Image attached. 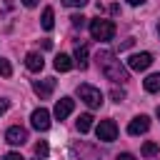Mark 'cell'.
Returning a JSON list of instances; mask_svg holds the SVG:
<instances>
[{
    "label": "cell",
    "mask_w": 160,
    "mask_h": 160,
    "mask_svg": "<svg viewBox=\"0 0 160 160\" xmlns=\"http://www.w3.org/2000/svg\"><path fill=\"white\" fill-rule=\"evenodd\" d=\"M140 152H142L145 158H152V155H158V152H160V145H158V142H145Z\"/></svg>",
    "instance_id": "e0dca14e"
},
{
    "label": "cell",
    "mask_w": 160,
    "mask_h": 160,
    "mask_svg": "<svg viewBox=\"0 0 160 160\" xmlns=\"http://www.w3.org/2000/svg\"><path fill=\"white\" fill-rule=\"evenodd\" d=\"M155 115H158V118H160V105H158V110H155Z\"/></svg>",
    "instance_id": "83f0119b"
},
{
    "label": "cell",
    "mask_w": 160,
    "mask_h": 160,
    "mask_svg": "<svg viewBox=\"0 0 160 160\" xmlns=\"http://www.w3.org/2000/svg\"><path fill=\"white\" fill-rule=\"evenodd\" d=\"M128 2H130V5H142L145 0H128Z\"/></svg>",
    "instance_id": "4316f807"
},
{
    "label": "cell",
    "mask_w": 160,
    "mask_h": 160,
    "mask_svg": "<svg viewBox=\"0 0 160 160\" xmlns=\"http://www.w3.org/2000/svg\"><path fill=\"white\" fill-rule=\"evenodd\" d=\"M78 95L88 108H100L102 105V92L92 85H78Z\"/></svg>",
    "instance_id": "3957f363"
},
{
    "label": "cell",
    "mask_w": 160,
    "mask_h": 160,
    "mask_svg": "<svg viewBox=\"0 0 160 160\" xmlns=\"http://www.w3.org/2000/svg\"><path fill=\"white\" fill-rule=\"evenodd\" d=\"M35 160H45V158H35Z\"/></svg>",
    "instance_id": "f546056e"
},
{
    "label": "cell",
    "mask_w": 160,
    "mask_h": 160,
    "mask_svg": "<svg viewBox=\"0 0 160 160\" xmlns=\"http://www.w3.org/2000/svg\"><path fill=\"white\" fill-rule=\"evenodd\" d=\"M32 90H35L40 98H50V95H52V90H55V78L35 80V82H32Z\"/></svg>",
    "instance_id": "30bf717a"
},
{
    "label": "cell",
    "mask_w": 160,
    "mask_h": 160,
    "mask_svg": "<svg viewBox=\"0 0 160 160\" xmlns=\"http://www.w3.org/2000/svg\"><path fill=\"white\" fill-rule=\"evenodd\" d=\"M90 128H92V115H90V112L80 115V118H78V130H80V132H88Z\"/></svg>",
    "instance_id": "2e32d148"
},
{
    "label": "cell",
    "mask_w": 160,
    "mask_h": 160,
    "mask_svg": "<svg viewBox=\"0 0 160 160\" xmlns=\"http://www.w3.org/2000/svg\"><path fill=\"white\" fill-rule=\"evenodd\" d=\"M2 160H25V158H22L20 152H8V155H5Z\"/></svg>",
    "instance_id": "603a6c76"
},
{
    "label": "cell",
    "mask_w": 160,
    "mask_h": 160,
    "mask_svg": "<svg viewBox=\"0 0 160 160\" xmlns=\"http://www.w3.org/2000/svg\"><path fill=\"white\" fill-rule=\"evenodd\" d=\"M0 75H2V78H10V75H12V65H10L5 58H0Z\"/></svg>",
    "instance_id": "d6986e66"
},
{
    "label": "cell",
    "mask_w": 160,
    "mask_h": 160,
    "mask_svg": "<svg viewBox=\"0 0 160 160\" xmlns=\"http://www.w3.org/2000/svg\"><path fill=\"white\" fill-rule=\"evenodd\" d=\"M142 88H145L148 92H160V72L148 75V78L142 80Z\"/></svg>",
    "instance_id": "4fadbf2b"
},
{
    "label": "cell",
    "mask_w": 160,
    "mask_h": 160,
    "mask_svg": "<svg viewBox=\"0 0 160 160\" xmlns=\"http://www.w3.org/2000/svg\"><path fill=\"white\" fill-rule=\"evenodd\" d=\"M75 62H78L82 70L88 68V45H78V48H75Z\"/></svg>",
    "instance_id": "9a60e30c"
},
{
    "label": "cell",
    "mask_w": 160,
    "mask_h": 160,
    "mask_svg": "<svg viewBox=\"0 0 160 160\" xmlns=\"http://www.w3.org/2000/svg\"><path fill=\"white\" fill-rule=\"evenodd\" d=\"M25 140H28V130H25V128H20V125L8 128V132H5V142H10V145H22Z\"/></svg>",
    "instance_id": "ba28073f"
},
{
    "label": "cell",
    "mask_w": 160,
    "mask_h": 160,
    "mask_svg": "<svg viewBox=\"0 0 160 160\" xmlns=\"http://www.w3.org/2000/svg\"><path fill=\"white\" fill-rule=\"evenodd\" d=\"M158 35H160V22H158Z\"/></svg>",
    "instance_id": "f1b7e54d"
},
{
    "label": "cell",
    "mask_w": 160,
    "mask_h": 160,
    "mask_svg": "<svg viewBox=\"0 0 160 160\" xmlns=\"http://www.w3.org/2000/svg\"><path fill=\"white\" fill-rule=\"evenodd\" d=\"M90 35H92L95 40H100V42L112 40V35H115V25H112V20H105V18L90 20Z\"/></svg>",
    "instance_id": "7a4b0ae2"
},
{
    "label": "cell",
    "mask_w": 160,
    "mask_h": 160,
    "mask_svg": "<svg viewBox=\"0 0 160 160\" xmlns=\"http://www.w3.org/2000/svg\"><path fill=\"white\" fill-rule=\"evenodd\" d=\"M22 5H25V8H35V5H38V0H22Z\"/></svg>",
    "instance_id": "484cf974"
},
{
    "label": "cell",
    "mask_w": 160,
    "mask_h": 160,
    "mask_svg": "<svg viewBox=\"0 0 160 160\" xmlns=\"http://www.w3.org/2000/svg\"><path fill=\"white\" fill-rule=\"evenodd\" d=\"M95 135H98V140H102V142L118 140V125H115V120H100L98 128H95Z\"/></svg>",
    "instance_id": "277c9868"
},
{
    "label": "cell",
    "mask_w": 160,
    "mask_h": 160,
    "mask_svg": "<svg viewBox=\"0 0 160 160\" xmlns=\"http://www.w3.org/2000/svg\"><path fill=\"white\" fill-rule=\"evenodd\" d=\"M52 65H55V70H58V72H68V70H72V65H75V62H72V58H70V55H62V52H60V55L55 58V62H52Z\"/></svg>",
    "instance_id": "7c38bea8"
},
{
    "label": "cell",
    "mask_w": 160,
    "mask_h": 160,
    "mask_svg": "<svg viewBox=\"0 0 160 160\" xmlns=\"http://www.w3.org/2000/svg\"><path fill=\"white\" fill-rule=\"evenodd\" d=\"M48 152H50V148H48V142H45V140L35 142V155H38V158H48Z\"/></svg>",
    "instance_id": "ac0fdd59"
},
{
    "label": "cell",
    "mask_w": 160,
    "mask_h": 160,
    "mask_svg": "<svg viewBox=\"0 0 160 160\" xmlns=\"http://www.w3.org/2000/svg\"><path fill=\"white\" fill-rule=\"evenodd\" d=\"M40 25H42V30H52V28H55V15H52V8H45V10H42Z\"/></svg>",
    "instance_id": "5bb4252c"
},
{
    "label": "cell",
    "mask_w": 160,
    "mask_h": 160,
    "mask_svg": "<svg viewBox=\"0 0 160 160\" xmlns=\"http://www.w3.org/2000/svg\"><path fill=\"white\" fill-rule=\"evenodd\" d=\"M25 68H28L30 72H40V70L45 68L42 55H40V52H28V55H25Z\"/></svg>",
    "instance_id": "8fae6325"
},
{
    "label": "cell",
    "mask_w": 160,
    "mask_h": 160,
    "mask_svg": "<svg viewBox=\"0 0 160 160\" xmlns=\"http://www.w3.org/2000/svg\"><path fill=\"white\" fill-rule=\"evenodd\" d=\"M150 65H152V55L150 52H135V55L128 58V68L130 70H138L140 72V70H148Z\"/></svg>",
    "instance_id": "5b68a950"
},
{
    "label": "cell",
    "mask_w": 160,
    "mask_h": 160,
    "mask_svg": "<svg viewBox=\"0 0 160 160\" xmlns=\"http://www.w3.org/2000/svg\"><path fill=\"white\" fill-rule=\"evenodd\" d=\"M110 98H112L115 102H122V100H125V90H118V88H115V90L110 92Z\"/></svg>",
    "instance_id": "44dd1931"
},
{
    "label": "cell",
    "mask_w": 160,
    "mask_h": 160,
    "mask_svg": "<svg viewBox=\"0 0 160 160\" xmlns=\"http://www.w3.org/2000/svg\"><path fill=\"white\" fill-rule=\"evenodd\" d=\"M30 125L35 128V130H48L50 128V112L45 110V108H38V110H32V115H30Z\"/></svg>",
    "instance_id": "8992f818"
},
{
    "label": "cell",
    "mask_w": 160,
    "mask_h": 160,
    "mask_svg": "<svg viewBox=\"0 0 160 160\" xmlns=\"http://www.w3.org/2000/svg\"><path fill=\"white\" fill-rule=\"evenodd\" d=\"M8 108H10V100H0V115H5Z\"/></svg>",
    "instance_id": "d4e9b609"
},
{
    "label": "cell",
    "mask_w": 160,
    "mask_h": 160,
    "mask_svg": "<svg viewBox=\"0 0 160 160\" xmlns=\"http://www.w3.org/2000/svg\"><path fill=\"white\" fill-rule=\"evenodd\" d=\"M62 5H68V8H82V5H88V0H62Z\"/></svg>",
    "instance_id": "7402d4cb"
},
{
    "label": "cell",
    "mask_w": 160,
    "mask_h": 160,
    "mask_svg": "<svg viewBox=\"0 0 160 160\" xmlns=\"http://www.w3.org/2000/svg\"><path fill=\"white\" fill-rule=\"evenodd\" d=\"M72 108H75V100H72V98H60V100L55 102V110H52V115H55L58 120H65V118L72 112Z\"/></svg>",
    "instance_id": "52a82bcc"
},
{
    "label": "cell",
    "mask_w": 160,
    "mask_h": 160,
    "mask_svg": "<svg viewBox=\"0 0 160 160\" xmlns=\"http://www.w3.org/2000/svg\"><path fill=\"white\" fill-rule=\"evenodd\" d=\"M85 20H88V18H82V15H80V12H75V15H72V18H70V22H72V25H75V28H82V25H85Z\"/></svg>",
    "instance_id": "ffe728a7"
},
{
    "label": "cell",
    "mask_w": 160,
    "mask_h": 160,
    "mask_svg": "<svg viewBox=\"0 0 160 160\" xmlns=\"http://www.w3.org/2000/svg\"><path fill=\"white\" fill-rule=\"evenodd\" d=\"M148 128H150V118H148V115H138V118L130 120L128 132H130V135H142V132H148Z\"/></svg>",
    "instance_id": "9c48e42d"
},
{
    "label": "cell",
    "mask_w": 160,
    "mask_h": 160,
    "mask_svg": "<svg viewBox=\"0 0 160 160\" xmlns=\"http://www.w3.org/2000/svg\"><path fill=\"white\" fill-rule=\"evenodd\" d=\"M98 65H100V72L108 78V80H112V82H128L130 80V72H128V68L115 58V52H110V50H100L98 52Z\"/></svg>",
    "instance_id": "6da1fadb"
},
{
    "label": "cell",
    "mask_w": 160,
    "mask_h": 160,
    "mask_svg": "<svg viewBox=\"0 0 160 160\" xmlns=\"http://www.w3.org/2000/svg\"><path fill=\"white\" fill-rule=\"evenodd\" d=\"M115 160H138V158H135L132 152H120V155H118Z\"/></svg>",
    "instance_id": "cb8c5ba5"
}]
</instances>
